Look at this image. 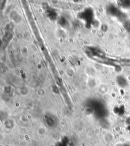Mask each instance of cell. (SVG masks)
Instances as JSON below:
<instances>
[{"instance_id": "cell-1", "label": "cell", "mask_w": 130, "mask_h": 146, "mask_svg": "<svg viewBox=\"0 0 130 146\" xmlns=\"http://www.w3.org/2000/svg\"><path fill=\"white\" fill-rule=\"evenodd\" d=\"M45 131H46L45 129L44 128H43V127H41L38 130V132H40V134H41V135L44 134L45 133Z\"/></svg>"}]
</instances>
